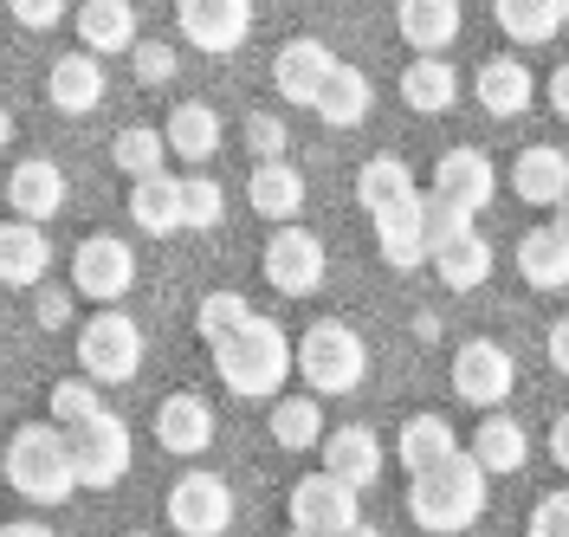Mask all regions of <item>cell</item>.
Listing matches in <instances>:
<instances>
[{
  "mask_svg": "<svg viewBox=\"0 0 569 537\" xmlns=\"http://www.w3.org/2000/svg\"><path fill=\"white\" fill-rule=\"evenodd\" d=\"M213 376H220L233 395H247V401L279 395L284 376H291V344H284V330L272 318H259V311H252L240 330L213 337Z\"/></svg>",
  "mask_w": 569,
  "mask_h": 537,
  "instance_id": "obj_1",
  "label": "cell"
},
{
  "mask_svg": "<svg viewBox=\"0 0 569 537\" xmlns=\"http://www.w3.org/2000/svg\"><path fill=\"white\" fill-rule=\"evenodd\" d=\"M479 511H486V473L472 466L466 447L453 460H440L408 479V518L433 537H453L466 525H479Z\"/></svg>",
  "mask_w": 569,
  "mask_h": 537,
  "instance_id": "obj_2",
  "label": "cell"
},
{
  "mask_svg": "<svg viewBox=\"0 0 569 537\" xmlns=\"http://www.w3.org/2000/svg\"><path fill=\"white\" fill-rule=\"evenodd\" d=\"M0 473H7L13 493H27L33 505H66L78 493L66 428H52V421H27V428L13 434L7 454H0Z\"/></svg>",
  "mask_w": 569,
  "mask_h": 537,
  "instance_id": "obj_3",
  "label": "cell"
},
{
  "mask_svg": "<svg viewBox=\"0 0 569 537\" xmlns=\"http://www.w3.org/2000/svg\"><path fill=\"white\" fill-rule=\"evenodd\" d=\"M291 369L311 382V395H350L362 376H369V344L356 337L343 318H318L305 337H298V350H291Z\"/></svg>",
  "mask_w": 569,
  "mask_h": 537,
  "instance_id": "obj_4",
  "label": "cell"
},
{
  "mask_svg": "<svg viewBox=\"0 0 569 537\" xmlns=\"http://www.w3.org/2000/svg\"><path fill=\"white\" fill-rule=\"evenodd\" d=\"M427 266L440 272V286L472 291V286H486V272H492V240L466 215L427 201Z\"/></svg>",
  "mask_w": 569,
  "mask_h": 537,
  "instance_id": "obj_5",
  "label": "cell"
},
{
  "mask_svg": "<svg viewBox=\"0 0 569 537\" xmlns=\"http://www.w3.org/2000/svg\"><path fill=\"white\" fill-rule=\"evenodd\" d=\"M78 369L98 382V389H110V382H130L142 369V330L117 305H104L98 318H84V330H78Z\"/></svg>",
  "mask_w": 569,
  "mask_h": 537,
  "instance_id": "obj_6",
  "label": "cell"
},
{
  "mask_svg": "<svg viewBox=\"0 0 569 537\" xmlns=\"http://www.w3.org/2000/svg\"><path fill=\"white\" fill-rule=\"evenodd\" d=\"M66 447H71V473H78V486H117L123 473H130V428H123V415H91V421H78L66 428Z\"/></svg>",
  "mask_w": 569,
  "mask_h": 537,
  "instance_id": "obj_7",
  "label": "cell"
},
{
  "mask_svg": "<svg viewBox=\"0 0 569 537\" xmlns=\"http://www.w3.org/2000/svg\"><path fill=\"white\" fill-rule=\"evenodd\" d=\"M130 279H137V252H130V240H117V233L78 240V252H71V291H78V298L117 305V298L130 291Z\"/></svg>",
  "mask_w": 569,
  "mask_h": 537,
  "instance_id": "obj_8",
  "label": "cell"
},
{
  "mask_svg": "<svg viewBox=\"0 0 569 537\" xmlns=\"http://www.w3.org/2000/svg\"><path fill=\"white\" fill-rule=\"evenodd\" d=\"M492 195H498V176H492V162L479 156L472 143L460 149H447L440 156V169H433V188H427V201L433 208H453V215H486L492 208Z\"/></svg>",
  "mask_w": 569,
  "mask_h": 537,
  "instance_id": "obj_9",
  "label": "cell"
},
{
  "mask_svg": "<svg viewBox=\"0 0 569 537\" xmlns=\"http://www.w3.org/2000/svg\"><path fill=\"white\" fill-rule=\"evenodd\" d=\"M233 525V486L220 473H188L169 493V531L181 537H227Z\"/></svg>",
  "mask_w": 569,
  "mask_h": 537,
  "instance_id": "obj_10",
  "label": "cell"
},
{
  "mask_svg": "<svg viewBox=\"0 0 569 537\" xmlns=\"http://www.w3.org/2000/svg\"><path fill=\"white\" fill-rule=\"evenodd\" d=\"M511 389H518V362H511L505 344H492V337L460 344V357H453V395H460V401H472V408L492 415Z\"/></svg>",
  "mask_w": 569,
  "mask_h": 537,
  "instance_id": "obj_11",
  "label": "cell"
},
{
  "mask_svg": "<svg viewBox=\"0 0 569 537\" xmlns=\"http://www.w3.org/2000/svg\"><path fill=\"white\" fill-rule=\"evenodd\" d=\"M356 518H362V493L343 486V479L311 473V479H298V486H291V531L337 537V531H350Z\"/></svg>",
  "mask_w": 569,
  "mask_h": 537,
  "instance_id": "obj_12",
  "label": "cell"
},
{
  "mask_svg": "<svg viewBox=\"0 0 569 537\" xmlns=\"http://www.w3.org/2000/svg\"><path fill=\"white\" fill-rule=\"evenodd\" d=\"M176 20H181V39L194 52H240L252 33V0H176Z\"/></svg>",
  "mask_w": 569,
  "mask_h": 537,
  "instance_id": "obj_13",
  "label": "cell"
},
{
  "mask_svg": "<svg viewBox=\"0 0 569 537\" xmlns=\"http://www.w3.org/2000/svg\"><path fill=\"white\" fill-rule=\"evenodd\" d=\"M266 286L284 291V298H311L323 286V240L318 233H305V227L284 220L279 233L266 240Z\"/></svg>",
  "mask_w": 569,
  "mask_h": 537,
  "instance_id": "obj_14",
  "label": "cell"
},
{
  "mask_svg": "<svg viewBox=\"0 0 569 537\" xmlns=\"http://www.w3.org/2000/svg\"><path fill=\"white\" fill-rule=\"evenodd\" d=\"M337 66V52L323 46V39H311V33H298V39H284L279 52H272V84L284 91V105H305L311 110V98H318V84H323V72Z\"/></svg>",
  "mask_w": 569,
  "mask_h": 537,
  "instance_id": "obj_15",
  "label": "cell"
},
{
  "mask_svg": "<svg viewBox=\"0 0 569 537\" xmlns=\"http://www.w3.org/2000/svg\"><path fill=\"white\" fill-rule=\"evenodd\" d=\"M7 201H13V220H52L66 208V169L52 156H27L13 176H7Z\"/></svg>",
  "mask_w": 569,
  "mask_h": 537,
  "instance_id": "obj_16",
  "label": "cell"
},
{
  "mask_svg": "<svg viewBox=\"0 0 569 537\" xmlns=\"http://www.w3.org/2000/svg\"><path fill=\"white\" fill-rule=\"evenodd\" d=\"M318 454H323V473H330V479H343V486H356V493H362V486H376V473H382V440H376V428H362V421L323 434Z\"/></svg>",
  "mask_w": 569,
  "mask_h": 537,
  "instance_id": "obj_17",
  "label": "cell"
},
{
  "mask_svg": "<svg viewBox=\"0 0 569 537\" xmlns=\"http://www.w3.org/2000/svg\"><path fill=\"white\" fill-rule=\"evenodd\" d=\"M104 66H98V52H66V59H52V72H46V98L52 110H66V117H84V110L104 105Z\"/></svg>",
  "mask_w": 569,
  "mask_h": 537,
  "instance_id": "obj_18",
  "label": "cell"
},
{
  "mask_svg": "<svg viewBox=\"0 0 569 537\" xmlns=\"http://www.w3.org/2000/svg\"><path fill=\"white\" fill-rule=\"evenodd\" d=\"M376 247H382V259H389L395 272L427 266V195H415V201L376 215Z\"/></svg>",
  "mask_w": 569,
  "mask_h": 537,
  "instance_id": "obj_19",
  "label": "cell"
},
{
  "mask_svg": "<svg viewBox=\"0 0 569 537\" xmlns=\"http://www.w3.org/2000/svg\"><path fill=\"white\" fill-rule=\"evenodd\" d=\"M395 27L415 46V59H440L460 39V0H401L395 7Z\"/></svg>",
  "mask_w": 569,
  "mask_h": 537,
  "instance_id": "obj_20",
  "label": "cell"
},
{
  "mask_svg": "<svg viewBox=\"0 0 569 537\" xmlns=\"http://www.w3.org/2000/svg\"><path fill=\"white\" fill-rule=\"evenodd\" d=\"M472 91H479L486 117H525V110H531V98H537V78H531V66H525V59L498 52V59H486V66H479Z\"/></svg>",
  "mask_w": 569,
  "mask_h": 537,
  "instance_id": "obj_21",
  "label": "cell"
},
{
  "mask_svg": "<svg viewBox=\"0 0 569 537\" xmlns=\"http://www.w3.org/2000/svg\"><path fill=\"white\" fill-rule=\"evenodd\" d=\"M466 454H472V466L492 479V473H518V466L531 460V434H525V421H511V415H486L479 428H472V440H466Z\"/></svg>",
  "mask_w": 569,
  "mask_h": 537,
  "instance_id": "obj_22",
  "label": "cell"
},
{
  "mask_svg": "<svg viewBox=\"0 0 569 537\" xmlns=\"http://www.w3.org/2000/svg\"><path fill=\"white\" fill-rule=\"evenodd\" d=\"M369 105H376V84L356 72V66H343V59H337V66L323 72L318 98H311V110H318L330 130H356V123L369 117Z\"/></svg>",
  "mask_w": 569,
  "mask_h": 537,
  "instance_id": "obj_23",
  "label": "cell"
},
{
  "mask_svg": "<svg viewBox=\"0 0 569 537\" xmlns=\"http://www.w3.org/2000/svg\"><path fill=\"white\" fill-rule=\"evenodd\" d=\"M46 266H52L46 227H33V220H7V227H0V286H39Z\"/></svg>",
  "mask_w": 569,
  "mask_h": 537,
  "instance_id": "obj_24",
  "label": "cell"
},
{
  "mask_svg": "<svg viewBox=\"0 0 569 537\" xmlns=\"http://www.w3.org/2000/svg\"><path fill=\"white\" fill-rule=\"evenodd\" d=\"M518 272H525V286L537 291H563L569 286V227H531L525 240H518Z\"/></svg>",
  "mask_w": 569,
  "mask_h": 537,
  "instance_id": "obj_25",
  "label": "cell"
},
{
  "mask_svg": "<svg viewBox=\"0 0 569 537\" xmlns=\"http://www.w3.org/2000/svg\"><path fill=\"white\" fill-rule=\"evenodd\" d=\"M78 39L84 52H130L137 46V7L130 0H78Z\"/></svg>",
  "mask_w": 569,
  "mask_h": 537,
  "instance_id": "obj_26",
  "label": "cell"
},
{
  "mask_svg": "<svg viewBox=\"0 0 569 537\" xmlns=\"http://www.w3.org/2000/svg\"><path fill=\"white\" fill-rule=\"evenodd\" d=\"M247 201H252V215L259 220H298V208H305V176H298V169H291V162H259V169H252L247 176Z\"/></svg>",
  "mask_w": 569,
  "mask_h": 537,
  "instance_id": "obj_27",
  "label": "cell"
},
{
  "mask_svg": "<svg viewBox=\"0 0 569 537\" xmlns=\"http://www.w3.org/2000/svg\"><path fill=\"white\" fill-rule=\"evenodd\" d=\"M156 440H162L169 454H201L213 440V408L201 395H169V401L156 408Z\"/></svg>",
  "mask_w": 569,
  "mask_h": 537,
  "instance_id": "obj_28",
  "label": "cell"
},
{
  "mask_svg": "<svg viewBox=\"0 0 569 537\" xmlns=\"http://www.w3.org/2000/svg\"><path fill=\"white\" fill-rule=\"evenodd\" d=\"M460 454V434L447 415H415V421H401V440H395V460L408 466V473H427V466L453 460Z\"/></svg>",
  "mask_w": 569,
  "mask_h": 537,
  "instance_id": "obj_29",
  "label": "cell"
},
{
  "mask_svg": "<svg viewBox=\"0 0 569 537\" xmlns=\"http://www.w3.org/2000/svg\"><path fill=\"white\" fill-rule=\"evenodd\" d=\"M421 188H415V169L401 162V156H369L362 169H356V201L369 208V215H382V208H401V201H415Z\"/></svg>",
  "mask_w": 569,
  "mask_h": 537,
  "instance_id": "obj_30",
  "label": "cell"
},
{
  "mask_svg": "<svg viewBox=\"0 0 569 537\" xmlns=\"http://www.w3.org/2000/svg\"><path fill=\"white\" fill-rule=\"evenodd\" d=\"M569 181V156L550 143H531L518 162H511V188H518V201H531V208H550L557 195H563Z\"/></svg>",
  "mask_w": 569,
  "mask_h": 537,
  "instance_id": "obj_31",
  "label": "cell"
},
{
  "mask_svg": "<svg viewBox=\"0 0 569 537\" xmlns=\"http://www.w3.org/2000/svg\"><path fill=\"white\" fill-rule=\"evenodd\" d=\"M401 105L421 110V117H447V110L460 105V78L447 59H415L408 72H401Z\"/></svg>",
  "mask_w": 569,
  "mask_h": 537,
  "instance_id": "obj_32",
  "label": "cell"
},
{
  "mask_svg": "<svg viewBox=\"0 0 569 537\" xmlns=\"http://www.w3.org/2000/svg\"><path fill=\"white\" fill-rule=\"evenodd\" d=\"M162 143L176 149V156H188V162H208L213 149H220V117H213V105H201V98L176 105V110H169Z\"/></svg>",
  "mask_w": 569,
  "mask_h": 537,
  "instance_id": "obj_33",
  "label": "cell"
},
{
  "mask_svg": "<svg viewBox=\"0 0 569 537\" xmlns=\"http://www.w3.org/2000/svg\"><path fill=\"white\" fill-rule=\"evenodd\" d=\"M130 220L142 233H176L181 227V181L176 176H142L130 188Z\"/></svg>",
  "mask_w": 569,
  "mask_h": 537,
  "instance_id": "obj_34",
  "label": "cell"
},
{
  "mask_svg": "<svg viewBox=\"0 0 569 537\" xmlns=\"http://www.w3.org/2000/svg\"><path fill=\"white\" fill-rule=\"evenodd\" d=\"M498 27L505 39H518V46H550V39L563 33V13H557V0H492Z\"/></svg>",
  "mask_w": 569,
  "mask_h": 537,
  "instance_id": "obj_35",
  "label": "cell"
},
{
  "mask_svg": "<svg viewBox=\"0 0 569 537\" xmlns=\"http://www.w3.org/2000/svg\"><path fill=\"white\" fill-rule=\"evenodd\" d=\"M272 440H279L284 454H311V447L323 440L318 395H284L279 408H272Z\"/></svg>",
  "mask_w": 569,
  "mask_h": 537,
  "instance_id": "obj_36",
  "label": "cell"
},
{
  "mask_svg": "<svg viewBox=\"0 0 569 537\" xmlns=\"http://www.w3.org/2000/svg\"><path fill=\"white\" fill-rule=\"evenodd\" d=\"M110 156H117V169H123L130 181H142V176H162V156H169V143H162V130H142V123H130V130H117Z\"/></svg>",
  "mask_w": 569,
  "mask_h": 537,
  "instance_id": "obj_37",
  "label": "cell"
},
{
  "mask_svg": "<svg viewBox=\"0 0 569 537\" xmlns=\"http://www.w3.org/2000/svg\"><path fill=\"white\" fill-rule=\"evenodd\" d=\"M91 415H104V395H98L91 376L52 382V428H78V421H91Z\"/></svg>",
  "mask_w": 569,
  "mask_h": 537,
  "instance_id": "obj_38",
  "label": "cell"
},
{
  "mask_svg": "<svg viewBox=\"0 0 569 537\" xmlns=\"http://www.w3.org/2000/svg\"><path fill=\"white\" fill-rule=\"evenodd\" d=\"M252 318V305L247 298H240V291H208V298H201V305H194V330H201V337H227V330H240V324Z\"/></svg>",
  "mask_w": 569,
  "mask_h": 537,
  "instance_id": "obj_39",
  "label": "cell"
},
{
  "mask_svg": "<svg viewBox=\"0 0 569 537\" xmlns=\"http://www.w3.org/2000/svg\"><path fill=\"white\" fill-rule=\"evenodd\" d=\"M220 208H227V195H220V181L213 176H181V227H220Z\"/></svg>",
  "mask_w": 569,
  "mask_h": 537,
  "instance_id": "obj_40",
  "label": "cell"
},
{
  "mask_svg": "<svg viewBox=\"0 0 569 537\" xmlns=\"http://www.w3.org/2000/svg\"><path fill=\"white\" fill-rule=\"evenodd\" d=\"M525 537H569V486L563 493H543L531 505V531Z\"/></svg>",
  "mask_w": 569,
  "mask_h": 537,
  "instance_id": "obj_41",
  "label": "cell"
},
{
  "mask_svg": "<svg viewBox=\"0 0 569 537\" xmlns=\"http://www.w3.org/2000/svg\"><path fill=\"white\" fill-rule=\"evenodd\" d=\"M247 143H252L259 162H279L284 156V117H266V110H259V117L247 123Z\"/></svg>",
  "mask_w": 569,
  "mask_h": 537,
  "instance_id": "obj_42",
  "label": "cell"
},
{
  "mask_svg": "<svg viewBox=\"0 0 569 537\" xmlns=\"http://www.w3.org/2000/svg\"><path fill=\"white\" fill-rule=\"evenodd\" d=\"M169 72H176V46H162V39H142V46H137V78H142V84H162Z\"/></svg>",
  "mask_w": 569,
  "mask_h": 537,
  "instance_id": "obj_43",
  "label": "cell"
},
{
  "mask_svg": "<svg viewBox=\"0 0 569 537\" xmlns=\"http://www.w3.org/2000/svg\"><path fill=\"white\" fill-rule=\"evenodd\" d=\"M7 7H13V20H20L27 33H46V27L66 20V0H7Z\"/></svg>",
  "mask_w": 569,
  "mask_h": 537,
  "instance_id": "obj_44",
  "label": "cell"
},
{
  "mask_svg": "<svg viewBox=\"0 0 569 537\" xmlns=\"http://www.w3.org/2000/svg\"><path fill=\"white\" fill-rule=\"evenodd\" d=\"M543 350H550V362H557V376H569V318L550 324V344H543Z\"/></svg>",
  "mask_w": 569,
  "mask_h": 537,
  "instance_id": "obj_45",
  "label": "cell"
},
{
  "mask_svg": "<svg viewBox=\"0 0 569 537\" xmlns=\"http://www.w3.org/2000/svg\"><path fill=\"white\" fill-rule=\"evenodd\" d=\"M543 98H550V110H557V117L569 123V66H557V72H550V84H543Z\"/></svg>",
  "mask_w": 569,
  "mask_h": 537,
  "instance_id": "obj_46",
  "label": "cell"
},
{
  "mask_svg": "<svg viewBox=\"0 0 569 537\" xmlns=\"http://www.w3.org/2000/svg\"><path fill=\"white\" fill-rule=\"evenodd\" d=\"M66 318H71L66 291H39V324H66Z\"/></svg>",
  "mask_w": 569,
  "mask_h": 537,
  "instance_id": "obj_47",
  "label": "cell"
},
{
  "mask_svg": "<svg viewBox=\"0 0 569 537\" xmlns=\"http://www.w3.org/2000/svg\"><path fill=\"white\" fill-rule=\"evenodd\" d=\"M550 460L569 473V415H557V428H550Z\"/></svg>",
  "mask_w": 569,
  "mask_h": 537,
  "instance_id": "obj_48",
  "label": "cell"
},
{
  "mask_svg": "<svg viewBox=\"0 0 569 537\" xmlns=\"http://www.w3.org/2000/svg\"><path fill=\"white\" fill-rule=\"evenodd\" d=\"M0 537H52V525H33V518H13V525H0Z\"/></svg>",
  "mask_w": 569,
  "mask_h": 537,
  "instance_id": "obj_49",
  "label": "cell"
},
{
  "mask_svg": "<svg viewBox=\"0 0 569 537\" xmlns=\"http://www.w3.org/2000/svg\"><path fill=\"white\" fill-rule=\"evenodd\" d=\"M550 208H557V227H569V181H563V195H557Z\"/></svg>",
  "mask_w": 569,
  "mask_h": 537,
  "instance_id": "obj_50",
  "label": "cell"
},
{
  "mask_svg": "<svg viewBox=\"0 0 569 537\" xmlns=\"http://www.w3.org/2000/svg\"><path fill=\"white\" fill-rule=\"evenodd\" d=\"M337 537H382V531H376V525H362V518H356L350 531H337Z\"/></svg>",
  "mask_w": 569,
  "mask_h": 537,
  "instance_id": "obj_51",
  "label": "cell"
},
{
  "mask_svg": "<svg viewBox=\"0 0 569 537\" xmlns=\"http://www.w3.org/2000/svg\"><path fill=\"white\" fill-rule=\"evenodd\" d=\"M7 137H13V117H7V105H0V149H7Z\"/></svg>",
  "mask_w": 569,
  "mask_h": 537,
  "instance_id": "obj_52",
  "label": "cell"
},
{
  "mask_svg": "<svg viewBox=\"0 0 569 537\" xmlns=\"http://www.w3.org/2000/svg\"><path fill=\"white\" fill-rule=\"evenodd\" d=\"M557 13H563V20H569V0H557Z\"/></svg>",
  "mask_w": 569,
  "mask_h": 537,
  "instance_id": "obj_53",
  "label": "cell"
},
{
  "mask_svg": "<svg viewBox=\"0 0 569 537\" xmlns=\"http://www.w3.org/2000/svg\"><path fill=\"white\" fill-rule=\"evenodd\" d=\"M291 537H318V531H291Z\"/></svg>",
  "mask_w": 569,
  "mask_h": 537,
  "instance_id": "obj_54",
  "label": "cell"
}]
</instances>
